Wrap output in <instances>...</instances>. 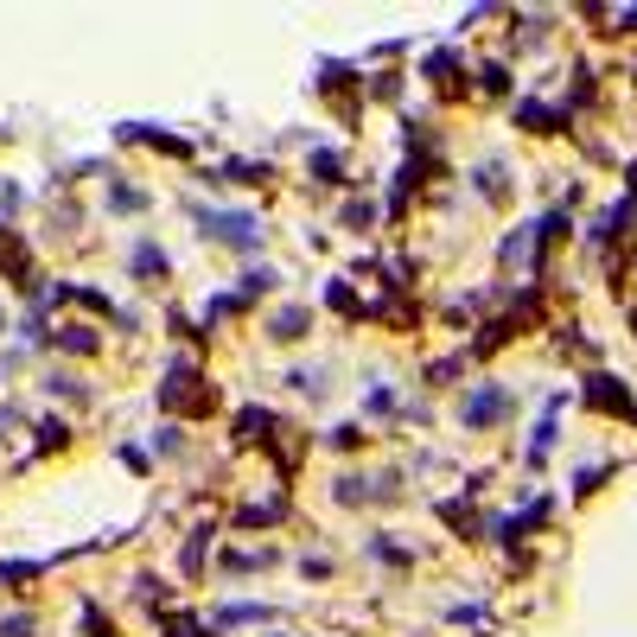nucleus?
Wrapping results in <instances>:
<instances>
[{
  "label": "nucleus",
  "instance_id": "obj_1",
  "mask_svg": "<svg viewBox=\"0 0 637 637\" xmlns=\"http://www.w3.org/2000/svg\"><path fill=\"white\" fill-rule=\"evenodd\" d=\"M504 408H510V395H504V389L472 395V402H466V421H491V415H504Z\"/></svg>",
  "mask_w": 637,
  "mask_h": 637
}]
</instances>
